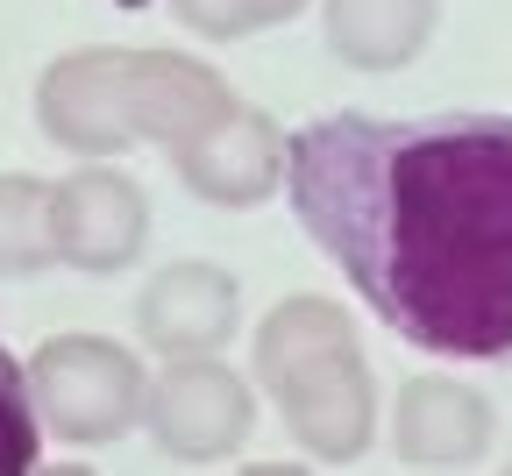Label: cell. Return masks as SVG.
<instances>
[{"label": "cell", "mask_w": 512, "mask_h": 476, "mask_svg": "<svg viewBox=\"0 0 512 476\" xmlns=\"http://www.w3.org/2000/svg\"><path fill=\"white\" fill-rule=\"evenodd\" d=\"M285 199L413 349L512 356V114H320L285 135Z\"/></svg>", "instance_id": "obj_1"}, {"label": "cell", "mask_w": 512, "mask_h": 476, "mask_svg": "<svg viewBox=\"0 0 512 476\" xmlns=\"http://www.w3.org/2000/svg\"><path fill=\"white\" fill-rule=\"evenodd\" d=\"M256 384L313 462H356L377 441V377L363 334L328 292H292L256 327Z\"/></svg>", "instance_id": "obj_2"}, {"label": "cell", "mask_w": 512, "mask_h": 476, "mask_svg": "<svg viewBox=\"0 0 512 476\" xmlns=\"http://www.w3.org/2000/svg\"><path fill=\"white\" fill-rule=\"evenodd\" d=\"M29 370V398L43 434L72 441V448H107L121 434L143 427V398H150V370L136 349L107 342V334H50V342L22 363Z\"/></svg>", "instance_id": "obj_3"}, {"label": "cell", "mask_w": 512, "mask_h": 476, "mask_svg": "<svg viewBox=\"0 0 512 476\" xmlns=\"http://www.w3.org/2000/svg\"><path fill=\"white\" fill-rule=\"evenodd\" d=\"M143 427L171 462H221L256 427V391L221 356H178L150 377Z\"/></svg>", "instance_id": "obj_4"}, {"label": "cell", "mask_w": 512, "mask_h": 476, "mask_svg": "<svg viewBox=\"0 0 512 476\" xmlns=\"http://www.w3.org/2000/svg\"><path fill=\"white\" fill-rule=\"evenodd\" d=\"M150 249V199L114 164H79L50 185V256L86 278H114Z\"/></svg>", "instance_id": "obj_5"}, {"label": "cell", "mask_w": 512, "mask_h": 476, "mask_svg": "<svg viewBox=\"0 0 512 476\" xmlns=\"http://www.w3.org/2000/svg\"><path fill=\"white\" fill-rule=\"evenodd\" d=\"M36 128H43V143L72 150L86 164L136 150V135H128V50L86 43V50H64L57 64H43Z\"/></svg>", "instance_id": "obj_6"}, {"label": "cell", "mask_w": 512, "mask_h": 476, "mask_svg": "<svg viewBox=\"0 0 512 476\" xmlns=\"http://www.w3.org/2000/svg\"><path fill=\"white\" fill-rule=\"evenodd\" d=\"M171 171L192 199H207V207H228V214H249L264 207V199L285 185V128L235 100L214 128H200L185 150H171Z\"/></svg>", "instance_id": "obj_7"}, {"label": "cell", "mask_w": 512, "mask_h": 476, "mask_svg": "<svg viewBox=\"0 0 512 476\" xmlns=\"http://www.w3.org/2000/svg\"><path fill=\"white\" fill-rule=\"evenodd\" d=\"M242 327V292L221 263H164L157 278L136 292V334L164 356H221Z\"/></svg>", "instance_id": "obj_8"}, {"label": "cell", "mask_w": 512, "mask_h": 476, "mask_svg": "<svg viewBox=\"0 0 512 476\" xmlns=\"http://www.w3.org/2000/svg\"><path fill=\"white\" fill-rule=\"evenodd\" d=\"M235 107L228 79L207 57L185 50H128V135L150 150H185L200 128H214Z\"/></svg>", "instance_id": "obj_9"}, {"label": "cell", "mask_w": 512, "mask_h": 476, "mask_svg": "<svg viewBox=\"0 0 512 476\" xmlns=\"http://www.w3.org/2000/svg\"><path fill=\"white\" fill-rule=\"evenodd\" d=\"M392 455L413 462V469H463L491 448L498 434V413L491 398L463 377H406L399 384V405H392Z\"/></svg>", "instance_id": "obj_10"}, {"label": "cell", "mask_w": 512, "mask_h": 476, "mask_svg": "<svg viewBox=\"0 0 512 476\" xmlns=\"http://www.w3.org/2000/svg\"><path fill=\"white\" fill-rule=\"evenodd\" d=\"M441 0H320V36L349 72H399L427 50Z\"/></svg>", "instance_id": "obj_11"}, {"label": "cell", "mask_w": 512, "mask_h": 476, "mask_svg": "<svg viewBox=\"0 0 512 476\" xmlns=\"http://www.w3.org/2000/svg\"><path fill=\"white\" fill-rule=\"evenodd\" d=\"M50 263V178L0 171V278H36Z\"/></svg>", "instance_id": "obj_12"}, {"label": "cell", "mask_w": 512, "mask_h": 476, "mask_svg": "<svg viewBox=\"0 0 512 476\" xmlns=\"http://www.w3.org/2000/svg\"><path fill=\"white\" fill-rule=\"evenodd\" d=\"M43 469V420L29 398V370L0 342V476H36Z\"/></svg>", "instance_id": "obj_13"}, {"label": "cell", "mask_w": 512, "mask_h": 476, "mask_svg": "<svg viewBox=\"0 0 512 476\" xmlns=\"http://www.w3.org/2000/svg\"><path fill=\"white\" fill-rule=\"evenodd\" d=\"M306 0H171V15L207 36V43H242V36H264L278 22H292Z\"/></svg>", "instance_id": "obj_14"}, {"label": "cell", "mask_w": 512, "mask_h": 476, "mask_svg": "<svg viewBox=\"0 0 512 476\" xmlns=\"http://www.w3.org/2000/svg\"><path fill=\"white\" fill-rule=\"evenodd\" d=\"M235 476H313V469H299V462H249V469H235Z\"/></svg>", "instance_id": "obj_15"}, {"label": "cell", "mask_w": 512, "mask_h": 476, "mask_svg": "<svg viewBox=\"0 0 512 476\" xmlns=\"http://www.w3.org/2000/svg\"><path fill=\"white\" fill-rule=\"evenodd\" d=\"M36 476H93L86 462H50V469H36Z\"/></svg>", "instance_id": "obj_16"}, {"label": "cell", "mask_w": 512, "mask_h": 476, "mask_svg": "<svg viewBox=\"0 0 512 476\" xmlns=\"http://www.w3.org/2000/svg\"><path fill=\"white\" fill-rule=\"evenodd\" d=\"M505 476H512V469H505Z\"/></svg>", "instance_id": "obj_17"}]
</instances>
